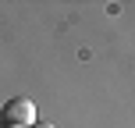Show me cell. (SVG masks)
I'll use <instances>...</instances> for the list:
<instances>
[{
    "instance_id": "obj_2",
    "label": "cell",
    "mask_w": 135,
    "mask_h": 128,
    "mask_svg": "<svg viewBox=\"0 0 135 128\" xmlns=\"http://www.w3.org/2000/svg\"><path fill=\"white\" fill-rule=\"evenodd\" d=\"M28 128H57V125H50V121H32Z\"/></svg>"
},
{
    "instance_id": "obj_1",
    "label": "cell",
    "mask_w": 135,
    "mask_h": 128,
    "mask_svg": "<svg viewBox=\"0 0 135 128\" xmlns=\"http://www.w3.org/2000/svg\"><path fill=\"white\" fill-rule=\"evenodd\" d=\"M36 121V107L25 96H14L0 107V128H28Z\"/></svg>"
}]
</instances>
